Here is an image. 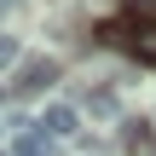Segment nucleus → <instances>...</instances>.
Wrapping results in <instances>:
<instances>
[{
    "mask_svg": "<svg viewBox=\"0 0 156 156\" xmlns=\"http://www.w3.org/2000/svg\"><path fill=\"white\" fill-rule=\"evenodd\" d=\"M104 41H116V46H127L133 58H145V64H156V12H127L122 23H110L104 29Z\"/></svg>",
    "mask_w": 156,
    "mask_h": 156,
    "instance_id": "1",
    "label": "nucleus"
},
{
    "mask_svg": "<svg viewBox=\"0 0 156 156\" xmlns=\"http://www.w3.org/2000/svg\"><path fill=\"white\" fill-rule=\"evenodd\" d=\"M52 81H58V58H46V52H29L17 64V93H46Z\"/></svg>",
    "mask_w": 156,
    "mask_h": 156,
    "instance_id": "2",
    "label": "nucleus"
},
{
    "mask_svg": "<svg viewBox=\"0 0 156 156\" xmlns=\"http://www.w3.org/2000/svg\"><path fill=\"white\" fill-rule=\"evenodd\" d=\"M41 127H46V139H69V133L81 127V110H75V104H46Z\"/></svg>",
    "mask_w": 156,
    "mask_h": 156,
    "instance_id": "3",
    "label": "nucleus"
},
{
    "mask_svg": "<svg viewBox=\"0 0 156 156\" xmlns=\"http://www.w3.org/2000/svg\"><path fill=\"white\" fill-rule=\"evenodd\" d=\"M87 110H93V116H116V93H93Z\"/></svg>",
    "mask_w": 156,
    "mask_h": 156,
    "instance_id": "4",
    "label": "nucleus"
},
{
    "mask_svg": "<svg viewBox=\"0 0 156 156\" xmlns=\"http://www.w3.org/2000/svg\"><path fill=\"white\" fill-rule=\"evenodd\" d=\"M6 64H23V52H17L12 35H0V69H6Z\"/></svg>",
    "mask_w": 156,
    "mask_h": 156,
    "instance_id": "5",
    "label": "nucleus"
},
{
    "mask_svg": "<svg viewBox=\"0 0 156 156\" xmlns=\"http://www.w3.org/2000/svg\"><path fill=\"white\" fill-rule=\"evenodd\" d=\"M6 6H12V0H0V12H6Z\"/></svg>",
    "mask_w": 156,
    "mask_h": 156,
    "instance_id": "6",
    "label": "nucleus"
},
{
    "mask_svg": "<svg viewBox=\"0 0 156 156\" xmlns=\"http://www.w3.org/2000/svg\"><path fill=\"white\" fill-rule=\"evenodd\" d=\"M0 127H6V122H0Z\"/></svg>",
    "mask_w": 156,
    "mask_h": 156,
    "instance_id": "7",
    "label": "nucleus"
}]
</instances>
